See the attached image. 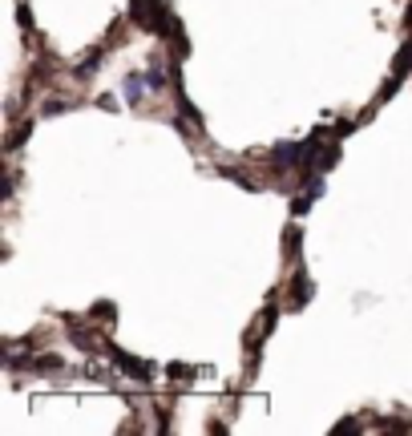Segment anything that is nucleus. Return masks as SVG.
Here are the masks:
<instances>
[{
  "instance_id": "nucleus-4",
  "label": "nucleus",
  "mask_w": 412,
  "mask_h": 436,
  "mask_svg": "<svg viewBox=\"0 0 412 436\" xmlns=\"http://www.w3.org/2000/svg\"><path fill=\"white\" fill-rule=\"evenodd\" d=\"M89 319H93V327H114L117 323V303H109V299H98V303L89 307Z\"/></svg>"
},
{
  "instance_id": "nucleus-2",
  "label": "nucleus",
  "mask_w": 412,
  "mask_h": 436,
  "mask_svg": "<svg viewBox=\"0 0 412 436\" xmlns=\"http://www.w3.org/2000/svg\"><path fill=\"white\" fill-rule=\"evenodd\" d=\"M312 295H315V283L303 271H295L291 287H287V307H291V311H299V307H307V299H312Z\"/></svg>"
},
{
  "instance_id": "nucleus-13",
  "label": "nucleus",
  "mask_w": 412,
  "mask_h": 436,
  "mask_svg": "<svg viewBox=\"0 0 412 436\" xmlns=\"http://www.w3.org/2000/svg\"><path fill=\"white\" fill-rule=\"evenodd\" d=\"M142 73H133V77H126V101H130V105H138V101H142Z\"/></svg>"
},
{
  "instance_id": "nucleus-11",
  "label": "nucleus",
  "mask_w": 412,
  "mask_h": 436,
  "mask_svg": "<svg viewBox=\"0 0 412 436\" xmlns=\"http://www.w3.org/2000/svg\"><path fill=\"white\" fill-rule=\"evenodd\" d=\"M178 105H182V117L186 121H194V129H202V113H198V105H190V97L178 89Z\"/></svg>"
},
{
  "instance_id": "nucleus-20",
  "label": "nucleus",
  "mask_w": 412,
  "mask_h": 436,
  "mask_svg": "<svg viewBox=\"0 0 412 436\" xmlns=\"http://www.w3.org/2000/svg\"><path fill=\"white\" fill-rule=\"evenodd\" d=\"M65 110H73V101H49V105H45V117H53V113H65Z\"/></svg>"
},
{
  "instance_id": "nucleus-8",
  "label": "nucleus",
  "mask_w": 412,
  "mask_h": 436,
  "mask_svg": "<svg viewBox=\"0 0 412 436\" xmlns=\"http://www.w3.org/2000/svg\"><path fill=\"white\" fill-rule=\"evenodd\" d=\"M166 376L174 380V384H190L198 376V368H190V364H182V359H174V364H166Z\"/></svg>"
},
{
  "instance_id": "nucleus-18",
  "label": "nucleus",
  "mask_w": 412,
  "mask_h": 436,
  "mask_svg": "<svg viewBox=\"0 0 412 436\" xmlns=\"http://www.w3.org/2000/svg\"><path fill=\"white\" fill-rule=\"evenodd\" d=\"M17 20H20V29H25V32L33 29V13H29V4H25V0L17 4Z\"/></svg>"
},
{
  "instance_id": "nucleus-12",
  "label": "nucleus",
  "mask_w": 412,
  "mask_h": 436,
  "mask_svg": "<svg viewBox=\"0 0 412 436\" xmlns=\"http://www.w3.org/2000/svg\"><path fill=\"white\" fill-rule=\"evenodd\" d=\"M218 174H222V178H231V182H239L243 190H259V186H255V182H251V178L243 174V170H234V166H218Z\"/></svg>"
},
{
  "instance_id": "nucleus-9",
  "label": "nucleus",
  "mask_w": 412,
  "mask_h": 436,
  "mask_svg": "<svg viewBox=\"0 0 412 436\" xmlns=\"http://www.w3.org/2000/svg\"><path fill=\"white\" fill-rule=\"evenodd\" d=\"M283 246H287V258H299V246H303V230H299V226H287V234H283Z\"/></svg>"
},
{
  "instance_id": "nucleus-5",
  "label": "nucleus",
  "mask_w": 412,
  "mask_h": 436,
  "mask_svg": "<svg viewBox=\"0 0 412 436\" xmlns=\"http://www.w3.org/2000/svg\"><path fill=\"white\" fill-rule=\"evenodd\" d=\"M29 368L41 371V376H49V371H61V376H69V364L61 359V355H36V359H29Z\"/></svg>"
},
{
  "instance_id": "nucleus-7",
  "label": "nucleus",
  "mask_w": 412,
  "mask_h": 436,
  "mask_svg": "<svg viewBox=\"0 0 412 436\" xmlns=\"http://www.w3.org/2000/svg\"><path fill=\"white\" fill-rule=\"evenodd\" d=\"M392 73H396V77H408V73H412V37H408V41H404L400 48H396Z\"/></svg>"
},
{
  "instance_id": "nucleus-19",
  "label": "nucleus",
  "mask_w": 412,
  "mask_h": 436,
  "mask_svg": "<svg viewBox=\"0 0 412 436\" xmlns=\"http://www.w3.org/2000/svg\"><path fill=\"white\" fill-rule=\"evenodd\" d=\"M380 428H392V432H412L408 420H380Z\"/></svg>"
},
{
  "instance_id": "nucleus-14",
  "label": "nucleus",
  "mask_w": 412,
  "mask_h": 436,
  "mask_svg": "<svg viewBox=\"0 0 412 436\" xmlns=\"http://www.w3.org/2000/svg\"><path fill=\"white\" fill-rule=\"evenodd\" d=\"M312 202H315L312 194H295V198H291V214H295V218H299V214H307V210H312Z\"/></svg>"
},
{
  "instance_id": "nucleus-6",
  "label": "nucleus",
  "mask_w": 412,
  "mask_h": 436,
  "mask_svg": "<svg viewBox=\"0 0 412 436\" xmlns=\"http://www.w3.org/2000/svg\"><path fill=\"white\" fill-rule=\"evenodd\" d=\"M340 158H344V154H340V145H335V142L324 145V150H315V170H324V174H328V170L340 166Z\"/></svg>"
},
{
  "instance_id": "nucleus-3",
  "label": "nucleus",
  "mask_w": 412,
  "mask_h": 436,
  "mask_svg": "<svg viewBox=\"0 0 412 436\" xmlns=\"http://www.w3.org/2000/svg\"><path fill=\"white\" fill-rule=\"evenodd\" d=\"M166 0H130V20H138L142 29H146L149 20H154V13L162 8Z\"/></svg>"
},
{
  "instance_id": "nucleus-16",
  "label": "nucleus",
  "mask_w": 412,
  "mask_h": 436,
  "mask_svg": "<svg viewBox=\"0 0 412 436\" xmlns=\"http://www.w3.org/2000/svg\"><path fill=\"white\" fill-rule=\"evenodd\" d=\"M364 424L356 416H344V420H335V428H331V432H360Z\"/></svg>"
},
{
  "instance_id": "nucleus-1",
  "label": "nucleus",
  "mask_w": 412,
  "mask_h": 436,
  "mask_svg": "<svg viewBox=\"0 0 412 436\" xmlns=\"http://www.w3.org/2000/svg\"><path fill=\"white\" fill-rule=\"evenodd\" d=\"M109 359L117 364V371H126V376H133L138 384H154V364H142L138 355L121 352V348H114V343H109Z\"/></svg>"
},
{
  "instance_id": "nucleus-15",
  "label": "nucleus",
  "mask_w": 412,
  "mask_h": 436,
  "mask_svg": "<svg viewBox=\"0 0 412 436\" xmlns=\"http://www.w3.org/2000/svg\"><path fill=\"white\" fill-rule=\"evenodd\" d=\"M400 81H404V77H396V73H392V77L384 81V89H380V97H376V101H392V97H396V89H400Z\"/></svg>"
},
{
  "instance_id": "nucleus-17",
  "label": "nucleus",
  "mask_w": 412,
  "mask_h": 436,
  "mask_svg": "<svg viewBox=\"0 0 412 436\" xmlns=\"http://www.w3.org/2000/svg\"><path fill=\"white\" fill-rule=\"evenodd\" d=\"M360 121H364V117H356V121H335V126H331V138H347V133L360 126Z\"/></svg>"
},
{
  "instance_id": "nucleus-10",
  "label": "nucleus",
  "mask_w": 412,
  "mask_h": 436,
  "mask_svg": "<svg viewBox=\"0 0 412 436\" xmlns=\"http://www.w3.org/2000/svg\"><path fill=\"white\" fill-rule=\"evenodd\" d=\"M101 61H105V53H101V48H89V53H85V61L77 65V73H81V77H89L93 69H101Z\"/></svg>"
},
{
  "instance_id": "nucleus-21",
  "label": "nucleus",
  "mask_w": 412,
  "mask_h": 436,
  "mask_svg": "<svg viewBox=\"0 0 412 436\" xmlns=\"http://www.w3.org/2000/svg\"><path fill=\"white\" fill-rule=\"evenodd\" d=\"M404 29L412 32V0H408V8H404Z\"/></svg>"
}]
</instances>
